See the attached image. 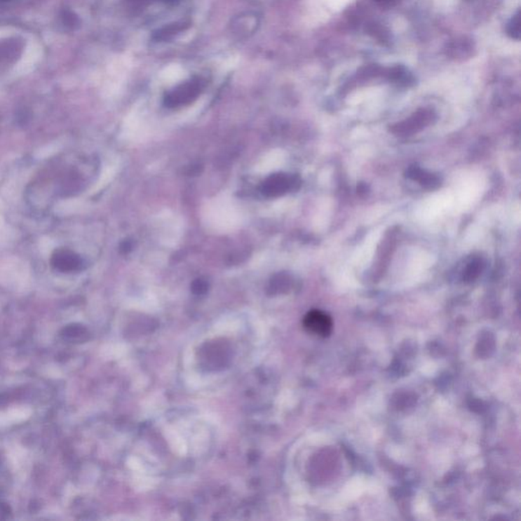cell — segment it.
Wrapping results in <instances>:
<instances>
[{
	"label": "cell",
	"instance_id": "obj_1",
	"mask_svg": "<svg viewBox=\"0 0 521 521\" xmlns=\"http://www.w3.org/2000/svg\"><path fill=\"white\" fill-rule=\"evenodd\" d=\"M205 83L202 79L194 78L171 90L165 96L167 107L175 108L188 105L195 101L198 95L202 93Z\"/></svg>",
	"mask_w": 521,
	"mask_h": 521
},
{
	"label": "cell",
	"instance_id": "obj_2",
	"mask_svg": "<svg viewBox=\"0 0 521 521\" xmlns=\"http://www.w3.org/2000/svg\"><path fill=\"white\" fill-rule=\"evenodd\" d=\"M304 328L313 335L328 337L332 333L333 322L331 317L321 311H311L304 320Z\"/></svg>",
	"mask_w": 521,
	"mask_h": 521
},
{
	"label": "cell",
	"instance_id": "obj_3",
	"mask_svg": "<svg viewBox=\"0 0 521 521\" xmlns=\"http://www.w3.org/2000/svg\"><path fill=\"white\" fill-rule=\"evenodd\" d=\"M295 180L284 173L273 175L262 184V193L268 198L279 197L292 189Z\"/></svg>",
	"mask_w": 521,
	"mask_h": 521
},
{
	"label": "cell",
	"instance_id": "obj_4",
	"mask_svg": "<svg viewBox=\"0 0 521 521\" xmlns=\"http://www.w3.org/2000/svg\"><path fill=\"white\" fill-rule=\"evenodd\" d=\"M53 265L62 272H72L81 269L82 259L69 250H58L53 257Z\"/></svg>",
	"mask_w": 521,
	"mask_h": 521
},
{
	"label": "cell",
	"instance_id": "obj_5",
	"mask_svg": "<svg viewBox=\"0 0 521 521\" xmlns=\"http://www.w3.org/2000/svg\"><path fill=\"white\" fill-rule=\"evenodd\" d=\"M188 26L189 25L187 22H177V24L170 25V26L166 27V28L162 29V30L155 34V38H156V40L168 39L171 36L184 31Z\"/></svg>",
	"mask_w": 521,
	"mask_h": 521
},
{
	"label": "cell",
	"instance_id": "obj_6",
	"mask_svg": "<svg viewBox=\"0 0 521 521\" xmlns=\"http://www.w3.org/2000/svg\"><path fill=\"white\" fill-rule=\"evenodd\" d=\"M206 282L201 280V279H198V280H196L195 283H194V290H196V292H202L203 290H206Z\"/></svg>",
	"mask_w": 521,
	"mask_h": 521
},
{
	"label": "cell",
	"instance_id": "obj_7",
	"mask_svg": "<svg viewBox=\"0 0 521 521\" xmlns=\"http://www.w3.org/2000/svg\"><path fill=\"white\" fill-rule=\"evenodd\" d=\"M128 1H130L132 4H137V6H145V4L156 1V0H128Z\"/></svg>",
	"mask_w": 521,
	"mask_h": 521
},
{
	"label": "cell",
	"instance_id": "obj_8",
	"mask_svg": "<svg viewBox=\"0 0 521 521\" xmlns=\"http://www.w3.org/2000/svg\"><path fill=\"white\" fill-rule=\"evenodd\" d=\"M379 1L388 2V1H393V0H379Z\"/></svg>",
	"mask_w": 521,
	"mask_h": 521
}]
</instances>
